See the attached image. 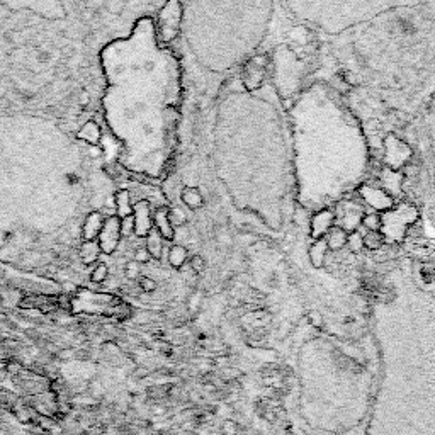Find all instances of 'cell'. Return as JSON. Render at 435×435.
I'll return each instance as SVG.
<instances>
[{"instance_id": "d6986e66", "label": "cell", "mask_w": 435, "mask_h": 435, "mask_svg": "<svg viewBox=\"0 0 435 435\" xmlns=\"http://www.w3.org/2000/svg\"><path fill=\"white\" fill-rule=\"evenodd\" d=\"M168 221H170L172 228L177 230V228L185 226V223H187V215H185L182 208H168Z\"/></svg>"}, {"instance_id": "ac0fdd59", "label": "cell", "mask_w": 435, "mask_h": 435, "mask_svg": "<svg viewBox=\"0 0 435 435\" xmlns=\"http://www.w3.org/2000/svg\"><path fill=\"white\" fill-rule=\"evenodd\" d=\"M384 245V235L381 231H367L364 235V247L369 250H379Z\"/></svg>"}, {"instance_id": "4dcf8cb0", "label": "cell", "mask_w": 435, "mask_h": 435, "mask_svg": "<svg viewBox=\"0 0 435 435\" xmlns=\"http://www.w3.org/2000/svg\"><path fill=\"white\" fill-rule=\"evenodd\" d=\"M106 7H108V10L110 14H117L124 7V3L123 2H108L106 3Z\"/></svg>"}, {"instance_id": "4316f807", "label": "cell", "mask_w": 435, "mask_h": 435, "mask_svg": "<svg viewBox=\"0 0 435 435\" xmlns=\"http://www.w3.org/2000/svg\"><path fill=\"white\" fill-rule=\"evenodd\" d=\"M133 260H136L138 264H148V262L151 260V255L148 254V250L145 247H140L134 250V257Z\"/></svg>"}, {"instance_id": "1f68e13d", "label": "cell", "mask_w": 435, "mask_h": 435, "mask_svg": "<svg viewBox=\"0 0 435 435\" xmlns=\"http://www.w3.org/2000/svg\"><path fill=\"white\" fill-rule=\"evenodd\" d=\"M89 101H91V97H89V94L84 91V92H82V94H80V102L85 106V104H89Z\"/></svg>"}, {"instance_id": "cb8c5ba5", "label": "cell", "mask_w": 435, "mask_h": 435, "mask_svg": "<svg viewBox=\"0 0 435 435\" xmlns=\"http://www.w3.org/2000/svg\"><path fill=\"white\" fill-rule=\"evenodd\" d=\"M131 235H134V219H133V215L126 216V218H123V219H121V236L127 238V236H131Z\"/></svg>"}, {"instance_id": "30bf717a", "label": "cell", "mask_w": 435, "mask_h": 435, "mask_svg": "<svg viewBox=\"0 0 435 435\" xmlns=\"http://www.w3.org/2000/svg\"><path fill=\"white\" fill-rule=\"evenodd\" d=\"M114 209H116V216L119 219L126 216L133 215V204H131V194L126 189H121L114 194Z\"/></svg>"}, {"instance_id": "3957f363", "label": "cell", "mask_w": 435, "mask_h": 435, "mask_svg": "<svg viewBox=\"0 0 435 435\" xmlns=\"http://www.w3.org/2000/svg\"><path fill=\"white\" fill-rule=\"evenodd\" d=\"M133 219H134V235L146 236L153 230V213L148 201H138L133 204Z\"/></svg>"}, {"instance_id": "9c48e42d", "label": "cell", "mask_w": 435, "mask_h": 435, "mask_svg": "<svg viewBox=\"0 0 435 435\" xmlns=\"http://www.w3.org/2000/svg\"><path fill=\"white\" fill-rule=\"evenodd\" d=\"M362 218H364L362 209L359 206H354L352 202H347L345 204V216H344V226H342V230L347 231V235L352 233V231H357L359 224L362 223Z\"/></svg>"}, {"instance_id": "d6a6232c", "label": "cell", "mask_w": 435, "mask_h": 435, "mask_svg": "<svg viewBox=\"0 0 435 435\" xmlns=\"http://www.w3.org/2000/svg\"><path fill=\"white\" fill-rule=\"evenodd\" d=\"M92 17H94V12H85V14H84V19H85V20H91Z\"/></svg>"}, {"instance_id": "7a4b0ae2", "label": "cell", "mask_w": 435, "mask_h": 435, "mask_svg": "<svg viewBox=\"0 0 435 435\" xmlns=\"http://www.w3.org/2000/svg\"><path fill=\"white\" fill-rule=\"evenodd\" d=\"M121 219L116 215L106 218L104 221V226H102L101 233L97 236V243L101 247L102 254H114L116 248L119 247V241H121Z\"/></svg>"}, {"instance_id": "277c9868", "label": "cell", "mask_w": 435, "mask_h": 435, "mask_svg": "<svg viewBox=\"0 0 435 435\" xmlns=\"http://www.w3.org/2000/svg\"><path fill=\"white\" fill-rule=\"evenodd\" d=\"M106 218L102 216L101 211H92L85 218L84 224H82V238L84 241H94L97 240L99 233H101L102 226H104Z\"/></svg>"}, {"instance_id": "5bb4252c", "label": "cell", "mask_w": 435, "mask_h": 435, "mask_svg": "<svg viewBox=\"0 0 435 435\" xmlns=\"http://www.w3.org/2000/svg\"><path fill=\"white\" fill-rule=\"evenodd\" d=\"M101 255V247H99L97 240L94 241H84L80 247V258L85 265H92L99 260Z\"/></svg>"}, {"instance_id": "603a6c76", "label": "cell", "mask_w": 435, "mask_h": 435, "mask_svg": "<svg viewBox=\"0 0 435 435\" xmlns=\"http://www.w3.org/2000/svg\"><path fill=\"white\" fill-rule=\"evenodd\" d=\"M189 267H191V271L194 272L196 275L204 274V271H206L204 257H201V255H192L191 260H189Z\"/></svg>"}, {"instance_id": "ba28073f", "label": "cell", "mask_w": 435, "mask_h": 435, "mask_svg": "<svg viewBox=\"0 0 435 435\" xmlns=\"http://www.w3.org/2000/svg\"><path fill=\"white\" fill-rule=\"evenodd\" d=\"M362 196H364V199L369 202V204L376 206L378 209H388L393 206V198L386 194L384 191H381V189L364 187L362 189Z\"/></svg>"}, {"instance_id": "7c38bea8", "label": "cell", "mask_w": 435, "mask_h": 435, "mask_svg": "<svg viewBox=\"0 0 435 435\" xmlns=\"http://www.w3.org/2000/svg\"><path fill=\"white\" fill-rule=\"evenodd\" d=\"M325 241H326V245H328L330 250H333V252L342 250V248L347 245V231H344L340 226H333L326 233Z\"/></svg>"}, {"instance_id": "52a82bcc", "label": "cell", "mask_w": 435, "mask_h": 435, "mask_svg": "<svg viewBox=\"0 0 435 435\" xmlns=\"http://www.w3.org/2000/svg\"><path fill=\"white\" fill-rule=\"evenodd\" d=\"M0 435H36L26 425L0 410Z\"/></svg>"}, {"instance_id": "5b68a950", "label": "cell", "mask_w": 435, "mask_h": 435, "mask_svg": "<svg viewBox=\"0 0 435 435\" xmlns=\"http://www.w3.org/2000/svg\"><path fill=\"white\" fill-rule=\"evenodd\" d=\"M333 221H335V213L330 211V209H323V211L316 213L311 219V235L320 240L322 236H325L328 231L333 228Z\"/></svg>"}, {"instance_id": "8992f818", "label": "cell", "mask_w": 435, "mask_h": 435, "mask_svg": "<svg viewBox=\"0 0 435 435\" xmlns=\"http://www.w3.org/2000/svg\"><path fill=\"white\" fill-rule=\"evenodd\" d=\"M153 228L163 236V240H174L175 230L172 228L170 221H168V208L167 206H160L155 209L153 213Z\"/></svg>"}, {"instance_id": "f546056e", "label": "cell", "mask_w": 435, "mask_h": 435, "mask_svg": "<svg viewBox=\"0 0 435 435\" xmlns=\"http://www.w3.org/2000/svg\"><path fill=\"white\" fill-rule=\"evenodd\" d=\"M422 275L425 277V281L429 282V284H432V282H435V269L434 267H429V265H423L422 267Z\"/></svg>"}, {"instance_id": "7402d4cb", "label": "cell", "mask_w": 435, "mask_h": 435, "mask_svg": "<svg viewBox=\"0 0 435 435\" xmlns=\"http://www.w3.org/2000/svg\"><path fill=\"white\" fill-rule=\"evenodd\" d=\"M362 224L367 228L369 231H379L382 228V216L378 213H371L362 218Z\"/></svg>"}, {"instance_id": "8fae6325", "label": "cell", "mask_w": 435, "mask_h": 435, "mask_svg": "<svg viewBox=\"0 0 435 435\" xmlns=\"http://www.w3.org/2000/svg\"><path fill=\"white\" fill-rule=\"evenodd\" d=\"M163 236L158 233L157 230H151L150 233L146 235V243H145V248L148 250V254L151 255V258H160L162 252H163Z\"/></svg>"}, {"instance_id": "ffe728a7", "label": "cell", "mask_w": 435, "mask_h": 435, "mask_svg": "<svg viewBox=\"0 0 435 435\" xmlns=\"http://www.w3.org/2000/svg\"><path fill=\"white\" fill-rule=\"evenodd\" d=\"M347 248L352 254H359L364 248V235H361L359 230L347 235Z\"/></svg>"}, {"instance_id": "9a60e30c", "label": "cell", "mask_w": 435, "mask_h": 435, "mask_svg": "<svg viewBox=\"0 0 435 435\" xmlns=\"http://www.w3.org/2000/svg\"><path fill=\"white\" fill-rule=\"evenodd\" d=\"M326 252H328V245L325 241V238H320L309 248V258H311V264L315 267H323L325 265V258H326Z\"/></svg>"}, {"instance_id": "d4e9b609", "label": "cell", "mask_w": 435, "mask_h": 435, "mask_svg": "<svg viewBox=\"0 0 435 435\" xmlns=\"http://www.w3.org/2000/svg\"><path fill=\"white\" fill-rule=\"evenodd\" d=\"M215 238L219 245H231L233 243V236L230 235V231L224 226H218L215 231Z\"/></svg>"}, {"instance_id": "44dd1931", "label": "cell", "mask_w": 435, "mask_h": 435, "mask_svg": "<svg viewBox=\"0 0 435 435\" xmlns=\"http://www.w3.org/2000/svg\"><path fill=\"white\" fill-rule=\"evenodd\" d=\"M108 275H109V267L104 264V262L95 264V267L92 269V272H91V279H92V282H95V284L104 282L106 279H108Z\"/></svg>"}, {"instance_id": "484cf974", "label": "cell", "mask_w": 435, "mask_h": 435, "mask_svg": "<svg viewBox=\"0 0 435 435\" xmlns=\"http://www.w3.org/2000/svg\"><path fill=\"white\" fill-rule=\"evenodd\" d=\"M124 272H126V277L129 279V281H134V279L140 277V264H138L136 260H129L126 264V267H124Z\"/></svg>"}, {"instance_id": "83f0119b", "label": "cell", "mask_w": 435, "mask_h": 435, "mask_svg": "<svg viewBox=\"0 0 435 435\" xmlns=\"http://www.w3.org/2000/svg\"><path fill=\"white\" fill-rule=\"evenodd\" d=\"M140 288L145 292H153L157 289V281L151 277H140Z\"/></svg>"}, {"instance_id": "4fadbf2b", "label": "cell", "mask_w": 435, "mask_h": 435, "mask_svg": "<svg viewBox=\"0 0 435 435\" xmlns=\"http://www.w3.org/2000/svg\"><path fill=\"white\" fill-rule=\"evenodd\" d=\"M78 138L87 141L89 145H97L101 141V127L95 121H87L78 131Z\"/></svg>"}, {"instance_id": "f1b7e54d", "label": "cell", "mask_w": 435, "mask_h": 435, "mask_svg": "<svg viewBox=\"0 0 435 435\" xmlns=\"http://www.w3.org/2000/svg\"><path fill=\"white\" fill-rule=\"evenodd\" d=\"M308 323L315 328H322L323 326V316L320 315L318 311H309L308 313Z\"/></svg>"}, {"instance_id": "2e32d148", "label": "cell", "mask_w": 435, "mask_h": 435, "mask_svg": "<svg viewBox=\"0 0 435 435\" xmlns=\"http://www.w3.org/2000/svg\"><path fill=\"white\" fill-rule=\"evenodd\" d=\"M189 258V252L184 245H172L170 250H168V264L172 265L174 269H181L184 267V264L187 262Z\"/></svg>"}, {"instance_id": "e0dca14e", "label": "cell", "mask_w": 435, "mask_h": 435, "mask_svg": "<svg viewBox=\"0 0 435 435\" xmlns=\"http://www.w3.org/2000/svg\"><path fill=\"white\" fill-rule=\"evenodd\" d=\"M181 198H182V202L191 209H199L204 204V198H202L201 191L198 187H185L182 191Z\"/></svg>"}, {"instance_id": "6da1fadb", "label": "cell", "mask_w": 435, "mask_h": 435, "mask_svg": "<svg viewBox=\"0 0 435 435\" xmlns=\"http://www.w3.org/2000/svg\"><path fill=\"white\" fill-rule=\"evenodd\" d=\"M372 369L359 352L311 357L303 364L292 403L298 435H367L378 386Z\"/></svg>"}]
</instances>
